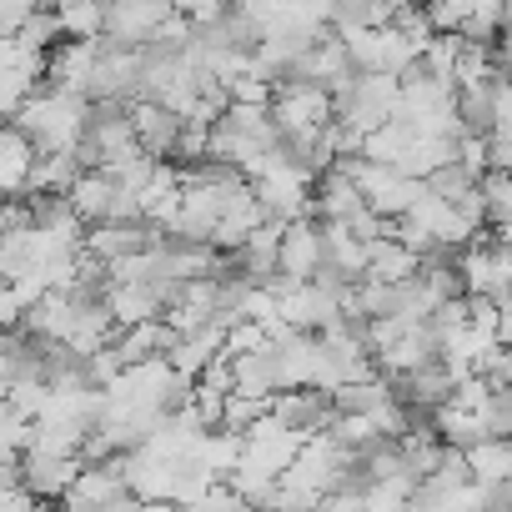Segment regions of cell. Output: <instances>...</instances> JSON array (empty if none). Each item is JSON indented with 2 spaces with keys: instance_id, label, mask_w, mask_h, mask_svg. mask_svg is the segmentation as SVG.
<instances>
[{
  "instance_id": "6da1fadb",
  "label": "cell",
  "mask_w": 512,
  "mask_h": 512,
  "mask_svg": "<svg viewBox=\"0 0 512 512\" xmlns=\"http://www.w3.org/2000/svg\"><path fill=\"white\" fill-rule=\"evenodd\" d=\"M86 121H91V101L86 96L41 86V91H31L16 106V116L6 126L21 131L36 146V156H46V151H76L86 141Z\"/></svg>"
},
{
  "instance_id": "7a4b0ae2",
  "label": "cell",
  "mask_w": 512,
  "mask_h": 512,
  "mask_svg": "<svg viewBox=\"0 0 512 512\" xmlns=\"http://www.w3.org/2000/svg\"><path fill=\"white\" fill-rule=\"evenodd\" d=\"M457 282L462 297H482V302H507V282H512V256H507V226L502 231H482L477 241H467L457 256Z\"/></svg>"
},
{
  "instance_id": "3957f363",
  "label": "cell",
  "mask_w": 512,
  "mask_h": 512,
  "mask_svg": "<svg viewBox=\"0 0 512 512\" xmlns=\"http://www.w3.org/2000/svg\"><path fill=\"white\" fill-rule=\"evenodd\" d=\"M342 171L357 181L367 211L382 216V221H397V216L422 196V181L407 176V171H397V166H377V161H362V156H342Z\"/></svg>"
},
{
  "instance_id": "277c9868",
  "label": "cell",
  "mask_w": 512,
  "mask_h": 512,
  "mask_svg": "<svg viewBox=\"0 0 512 512\" xmlns=\"http://www.w3.org/2000/svg\"><path fill=\"white\" fill-rule=\"evenodd\" d=\"M267 116L282 136H302V131H322L332 121V91L312 86V81H277Z\"/></svg>"
},
{
  "instance_id": "5b68a950",
  "label": "cell",
  "mask_w": 512,
  "mask_h": 512,
  "mask_svg": "<svg viewBox=\"0 0 512 512\" xmlns=\"http://www.w3.org/2000/svg\"><path fill=\"white\" fill-rule=\"evenodd\" d=\"M136 76H141V51L101 41L96 61H91V76H86V101L91 106H106V101L126 106V101H136Z\"/></svg>"
},
{
  "instance_id": "8992f818",
  "label": "cell",
  "mask_w": 512,
  "mask_h": 512,
  "mask_svg": "<svg viewBox=\"0 0 512 512\" xmlns=\"http://www.w3.org/2000/svg\"><path fill=\"white\" fill-rule=\"evenodd\" d=\"M166 16H171L166 0H106L101 6V41L141 51Z\"/></svg>"
},
{
  "instance_id": "52a82bcc",
  "label": "cell",
  "mask_w": 512,
  "mask_h": 512,
  "mask_svg": "<svg viewBox=\"0 0 512 512\" xmlns=\"http://www.w3.org/2000/svg\"><path fill=\"white\" fill-rule=\"evenodd\" d=\"M171 302V282H106L101 287V307L111 317V327H141V322H161Z\"/></svg>"
},
{
  "instance_id": "ba28073f",
  "label": "cell",
  "mask_w": 512,
  "mask_h": 512,
  "mask_svg": "<svg viewBox=\"0 0 512 512\" xmlns=\"http://www.w3.org/2000/svg\"><path fill=\"white\" fill-rule=\"evenodd\" d=\"M121 497H131V492H126V482H121L116 457H111V462H81V472H76V482L61 492L56 512H106V507L121 502Z\"/></svg>"
},
{
  "instance_id": "9c48e42d",
  "label": "cell",
  "mask_w": 512,
  "mask_h": 512,
  "mask_svg": "<svg viewBox=\"0 0 512 512\" xmlns=\"http://www.w3.org/2000/svg\"><path fill=\"white\" fill-rule=\"evenodd\" d=\"M317 267H322V221H317V216H292V221H282L277 277H287V282H312Z\"/></svg>"
},
{
  "instance_id": "30bf717a",
  "label": "cell",
  "mask_w": 512,
  "mask_h": 512,
  "mask_svg": "<svg viewBox=\"0 0 512 512\" xmlns=\"http://www.w3.org/2000/svg\"><path fill=\"white\" fill-rule=\"evenodd\" d=\"M81 457H56V452H21L16 457V482L41 497V502H61V492L76 482Z\"/></svg>"
},
{
  "instance_id": "8fae6325",
  "label": "cell",
  "mask_w": 512,
  "mask_h": 512,
  "mask_svg": "<svg viewBox=\"0 0 512 512\" xmlns=\"http://www.w3.org/2000/svg\"><path fill=\"white\" fill-rule=\"evenodd\" d=\"M126 121H131V136H136V146L146 151V156H156V161H171V146H176V131H181V116H171L166 106H156V101H126Z\"/></svg>"
},
{
  "instance_id": "7c38bea8",
  "label": "cell",
  "mask_w": 512,
  "mask_h": 512,
  "mask_svg": "<svg viewBox=\"0 0 512 512\" xmlns=\"http://www.w3.org/2000/svg\"><path fill=\"white\" fill-rule=\"evenodd\" d=\"M462 472L477 487H507L512 482V447H507V437H477L472 447H462Z\"/></svg>"
},
{
  "instance_id": "4fadbf2b",
  "label": "cell",
  "mask_w": 512,
  "mask_h": 512,
  "mask_svg": "<svg viewBox=\"0 0 512 512\" xmlns=\"http://www.w3.org/2000/svg\"><path fill=\"white\" fill-rule=\"evenodd\" d=\"M31 166H36V146L0 121V196H26Z\"/></svg>"
},
{
  "instance_id": "5bb4252c",
  "label": "cell",
  "mask_w": 512,
  "mask_h": 512,
  "mask_svg": "<svg viewBox=\"0 0 512 512\" xmlns=\"http://www.w3.org/2000/svg\"><path fill=\"white\" fill-rule=\"evenodd\" d=\"M412 272H417V256L392 236V226L367 241V272L362 277H372V282H407Z\"/></svg>"
},
{
  "instance_id": "9a60e30c",
  "label": "cell",
  "mask_w": 512,
  "mask_h": 512,
  "mask_svg": "<svg viewBox=\"0 0 512 512\" xmlns=\"http://www.w3.org/2000/svg\"><path fill=\"white\" fill-rule=\"evenodd\" d=\"M477 206H482V226L502 231L512 221V181L507 171H482L477 176Z\"/></svg>"
},
{
  "instance_id": "2e32d148",
  "label": "cell",
  "mask_w": 512,
  "mask_h": 512,
  "mask_svg": "<svg viewBox=\"0 0 512 512\" xmlns=\"http://www.w3.org/2000/svg\"><path fill=\"white\" fill-rule=\"evenodd\" d=\"M61 41H96L101 36V0H66L56 6Z\"/></svg>"
},
{
  "instance_id": "e0dca14e",
  "label": "cell",
  "mask_w": 512,
  "mask_h": 512,
  "mask_svg": "<svg viewBox=\"0 0 512 512\" xmlns=\"http://www.w3.org/2000/svg\"><path fill=\"white\" fill-rule=\"evenodd\" d=\"M31 437V417H21L11 402H0V462H16Z\"/></svg>"
},
{
  "instance_id": "ac0fdd59",
  "label": "cell",
  "mask_w": 512,
  "mask_h": 512,
  "mask_svg": "<svg viewBox=\"0 0 512 512\" xmlns=\"http://www.w3.org/2000/svg\"><path fill=\"white\" fill-rule=\"evenodd\" d=\"M186 512H256V507H251L246 497H236L226 482H211L196 502H186Z\"/></svg>"
},
{
  "instance_id": "d6986e66",
  "label": "cell",
  "mask_w": 512,
  "mask_h": 512,
  "mask_svg": "<svg viewBox=\"0 0 512 512\" xmlns=\"http://www.w3.org/2000/svg\"><path fill=\"white\" fill-rule=\"evenodd\" d=\"M11 377H16V357H6V352H0V397H6Z\"/></svg>"
},
{
  "instance_id": "ffe728a7",
  "label": "cell",
  "mask_w": 512,
  "mask_h": 512,
  "mask_svg": "<svg viewBox=\"0 0 512 512\" xmlns=\"http://www.w3.org/2000/svg\"><path fill=\"white\" fill-rule=\"evenodd\" d=\"M387 11H402V6H417V0H382Z\"/></svg>"
}]
</instances>
